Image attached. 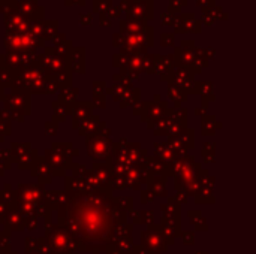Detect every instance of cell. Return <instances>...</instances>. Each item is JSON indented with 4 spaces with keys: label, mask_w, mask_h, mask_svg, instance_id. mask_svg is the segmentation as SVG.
Segmentation results:
<instances>
[{
    "label": "cell",
    "mask_w": 256,
    "mask_h": 254,
    "mask_svg": "<svg viewBox=\"0 0 256 254\" xmlns=\"http://www.w3.org/2000/svg\"><path fill=\"white\" fill-rule=\"evenodd\" d=\"M48 237H50L51 250H54L57 253H64L66 250L72 249L70 247V238L63 229H52V232Z\"/></svg>",
    "instance_id": "1"
}]
</instances>
